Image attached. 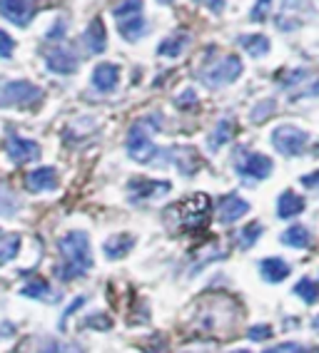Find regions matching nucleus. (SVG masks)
Wrapping results in <instances>:
<instances>
[{"label":"nucleus","mask_w":319,"mask_h":353,"mask_svg":"<svg viewBox=\"0 0 319 353\" xmlns=\"http://www.w3.org/2000/svg\"><path fill=\"white\" fill-rule=\"evenodd\" d=\"M242 60L237 55H224L220 63H215L212 68L202 70V75H200V80L207 85L210 90H218V88H224V85H232V82L240 80V75H242Z\"/></svg>","instance_id":"obj_6"},{"label":"nucleus","mask_w":319,"mask_h":353,"mask_svg":"<svg viewBox=\"0 0 319 353\" xmlns=\"http://www.w3.org/2000/svg\"><path fill=\"white\" fill-rule=\"evenodd\" d=\"M0 336H3V334H0Z\"/></svg>","instance_id":"obj_46"},{"label":"nucleus","mask_w":319,"mask_h":353,"mask_svg":"<svg viewBox=\"0 0 319 353\" xmlns=\"http://www.w3.org/2000/svg\"><path fill=\"white\" fill-rule=\"evenodd\" d=\"M190 43H192L190 32H187V30H177V32H173V35H167V38L157 45V55L175 60V57H180L182 52L187 50V45H190Z\"/></svg>","instance_id":"obj_19"},{"label":"nucleus","mask_w":319,"mask_h":353,"mask_svg":"<svg viewBox=\"0 0 319 353\" xmlns=\"http://www.w3.org/2000/svg\"><path fill=\"white\" fill-rule=\"evenodd\" d=\"M232 164H235L237 174L247 179V182H262V179L272 176V172H275L272 157L262 154V152H249L247 147H237Z\"/></svg>","instance_id":"obj_4"},{"label":"nucleus","mask_w":319,"mask_h":353,"mask_svg":"<svg viewBox=\"0 0 319 353\" xmlns=\"http://www.w3.org/2000/svg\"><path fill=\"white\" fill-rule=\"evenodd\" d=\"M300 184H302V187H307L309 192H317V194H319V170L312 172V174H302Z\"/></svg>","instance_id":"obj_40"},{"label":"nucleus","mask_w":319,"mask_h":353,"mask_svg":"<svg viewBox=\"0 0 319 353\" xmlns=\"http://www.w3.org/2000/svg\"><path fill=\"white\" fill-rule=\"evenodd\" d=\"M307 77H309V72H307L304 68L292 70V72H287V77L282 80V88H297V85H300V82H304Z\"/></svg>","instance_id":"obj_38"},{"label":"nucleus","mask_w":319,"mask_h":353,"mask_svg":"<svg viewBox=\"0 0 319 353\" xmlns=\"http://www.w3.org/2000/svg\"><path fill=\"white\" fill-rule=\"evenodd\" d=\"M272 3H275V0H257L255 6H252V10H249V20H252V23H264L269 10H272Z\"/></svg>","instance_id":"obj_34"},{"label":"nucleus","mask_w":319,"mask_h":353,"mask_svg":"<svg viewBox=\"0 0 319 353\" xmlns=\"http://www.w3.org/2000/svg\"><path fill=\"white\" fill-rule=\"evenodd\" d=\"M6 154L8 159L13 164H28V162H35L40 159L43 150L35 139H28V137H20L18 132H8V139H6Z\"/></svg>","instance_id":"obj_8"},{"label":"nucleus","mask_w":319,"mask_h":353,"mask_svg":"<svg viewBox=\"0 0 319 353\" xmlns=\"http://www.w3.org/2000/svg\"><path fill=\"white\" fill-rule=\"evenodd\" d=\"M232 137H235V117H222V120L218 122V127L212 130L210 137H207V147H210L212 152H218L220 147L227 145Z\"/></svg>","instance_id":"obj_23"},{"label":"nucleus","mask_w":319,"mask_h":353,"mask_svg":"<svg viewBox=\"0 0 319 353\" xmlns=\"http://www.w3.org/2000/svg\"><path fill=\"white\" fill-rule=\"evenodd\" d=\"M162 154L165 157L160 159V162H165V164H173V167H177L180 172L185 176H192L195 172L200 170V154L192 147L187 145H175V147H167V150H162Z\"/></svg>","instance_id":"obj_12"},{"label":"nucleus","mask_w":319,"mask_h":353,"mask_svg":"<svg viewBox=\"0 0 319 353\" xmlns=\"http://www.w3.org/2000/svg\"><path fill=\"white\" fill-rule=\"evenodd\" d=\"M117 23V30H120L122 40H128V43H137L140 38L147 35V20L145 15H133V18H125V20H115Z\"/></svg>","instance_id":"obj_21"},{"label":"nucleus","mask_w":319,"mask_h":353,"mask_svg":"<svg viewBox=\"0 0 319 353\" xmlns=\"http://www.w3.org/2000/svg\"><path fill=\"white\" fill-rule=\"evenodd\" d=\"M260 274L264 281H269V284H280V281H284V279L292 274V266L280 256H269V259H262L260 261Z\"/></svg>","instance_id":"obj_18"},{"label":"nucleus","mask_w":319,"mask_h":353,"mask_svg":"<svg viewBox=\"0 0 319 353\" xmlns=\"http://www.w3.org/2000/svg\"><path fill=\"white\" fill-rule=\"evenodd\" d=\"M142 8H145V0H120L113 8V18L125 20V18H133V15H142Z\"/></svg>","instance_id":"obj_27"},{"label":"nucleus","mask_w":319,"mask_h":353,"mask_svg":"<svg viewBox=\"0 0 319 353\" xmlns=\"http://www.w3.org/2000/svg\"><path fill=\"white\" fill-rule=\"evenodd\" d=\"M210 207H212L210 196L197 192V194H192L190 199L180 202L177 207L173 209V214L177 216V221L182 227L195 232V229H202L204 224H207V219H210Z\"/></svg>","instance_id":"obj_5"},{"label":"nucleus","mask_w":319,"mask_h":353,"mask_svg":"<svg viewBox=\"0 0 319 353\" xmlns=\"http://www.w3.org/2000/svg\"><path fill=\"white\" fill-rule=\"evenodd\" d=\"M85 301H88V299H85V296H77L75 301H72L70 306H68V309H65L63 319H60V326H65V321H68V319H70V316L75 314V309H80V306H83Z\"/></svg>","instance_id":"obj_41"},{"label":"nucleus","mask_w":319,"mask_h":353,"mask_svg":"<svg viewBox=\"0 0 319 353\" xmlns=\"http://www.w3.org/2000/svg\"><path fill=\"white\" fill-rule=\"evenodd\" d=\"M135 246V236L133 234H113L110 239H105V244H102V252H105V259L108 261H117V259H125L130 252H133Z\"/></svg>","instance_id":"obj_17"},{"label":"nucleus","mask_w":319,"mask_h":353,"mask_svg":"<svg viewBox=\"0 0 319 353\" xmlns=\"http://www.w3.org/2000/svg\"><path fill=\"white\" fill-rule=\"evenodd\" d=\"M294 294H297V296H300L304 303L319 301V286H317V281H312L309 276L300 279V281L294 284Z\"/></svg>","instance_id":"obj_28"},{"label":"nucleus","mask_w":319,"mask_h":353,"mask_svg":"<svg viewBox=\"0 0 319 353\" xmlns=\"http://www.w3.org/2000/svg\"><path fill=\"white\" fill-rule=\"evenodd\" d=\"M272 147L284 157H300L309 145V134L297 125H280L272 130Z\"/></svg>","instance_id":"obj_7"},{"label":"nucleus","mask_w":319,"mask_h":353,"mask_svg":"<svg viewBox=\"0 0 319 353\" xmlns=\"http://www.w3.org/2000/svg\"><path fill=\"white\" fill-rule=\"evenodd\" d=\"M83 326L95 328V331H108V328L113 326V321H110V319L102 314V311H97V314H93V316H88V319H85Z\"/></svg>","instance_id":"obj_35"},{"label":"nucleus","mask_w":319,"mask_h":353,"mask_svg":"<svg viewBox=\"0 0 319 353\" xmlns=\"http://www.w3.org/2000/svg\"><path fill=\"white\" fill-rule=\"evenodd\" d=\"M249 209L252 207H249L247 199H242L237 192H230V194H224L222 199H220L218 219L222 221V224H235V221H240L244 214H249Z\"/></svg>","instance_id":"obj_13"},{"label":"nucleus","mask_w":319,"mask_h":353,"mask_svg":"<svg viewBox=\"0 0 319 353\" xmlns=\"http://www.w3.org/2000/svg\"><path fill=\"white\" fill-rule=\"evenodd\" d=\"M90 82H93V88H95L97 92H102V95L115 92L117 85H120V65L97 63L95 68H93V77H90Z\"/></svg>","instance_id":"obj_14"},{"label":"nucleus","mask_w":319,"mask_h":353,"mask_svg":"<svg viewBox=\"0 0 319 353\" xmlns=\"http://www.w3.org/2000/svg\"><path fill=\"white\" fill-rule=\"evenodd\" d=\"M240 48H242L247 55L252 57H264L269 50H272V43H269L267 35H262V32H249V35H240L237 38Z\"/></svg>","instance_id":"obj_22"},{"label":"nucleus","mask_w":319,"mask_h":353,"mask_svg":"<svg viewBox=\"0 0 319 353\" xmlns=\"http://www.w3.org/2000/svg\"><path fill=\"white\" fill-rule=\"evenodd\" d=\"M20 254V234H6L0 232V266L13 261Z\"/></svg>","instance_id":"obj_26"},{"label":"nucleus","mask_w":319,"mask_h":353,"mask_svg":"<svg viewBox=\"0 0 319 353\" xmlns=\"http://www.w3.org/2000/svg\"><path fill=\"white\" fill-rule=\"evenodd\" d=\"M45 68L55 75H75L80 68V57L68 48V45H55L45 52Z\"/></svg>","instance_id":"obj_11"},{"label":"nucleus","mask_w":319,"mask_h":353,"mask_svg":"<svg viewBox=\"0 0 319 353\" xmlns=\"http://www.w3.org/2000/svg\"><path fill=\"white\" fill-rule=\"evenodd\" d=\"M173 190V184L165 179H153V176H133L128 182V196L133 202H142V199H153V196H162Z\"/></svg>","instance_id":"obj_10"},{"label":"nucleus","mask_w":319,"mask_h":353,"mask_svg":"<svg viewBox=\"0 0 319 353\" xmlns=\"http://www.w3.org/2000/svg\"><path fill=\"white\" fill-rule=\"evenodd\" d=\"M157 3H162V6H173L175 0H157Z\"/></svg>","instance_id":"obj_43"},{"label":"nucleus","mask_w":319,"mask_h":353,"mask_svg":"<svg viewBox=\"0 0 319 353\" xmlns=\"http://www.w3.org/2000/svg\"><path fill=\"white\" fill-rule=\"evenodd\" d=\"M38 0H0V18L15 28H28L38 13Z\"/></svg>","instance_id":"obj_9"},{"label":"nucleus","mask_w":319,"mask_h":353,"mask_svg":"<svg viewBox=\"0 0 319 353\" xmlns=\"http://www.w3.org/2000/svg\"><path fill=\"white\" fill-rule=\"evenodd\" d=\"M26 187L32 194H43V192H52L60 187V176L55 167H38L26 174Z\"/></svg>","instance_id":"obj_15"},{"label":"nucleus","mask_w":319,"mask_h":353,"mask_svg":"<svg viewBox=\"0 0 319 353\" xmlns=\"http://www.w3.org/2000/svg\"><path fill=\"white\" fill-rule=\"evenodd\" d=\"M20 212V199L18 194L13 192V187L6 182V179H0V216H15Z\"/></svg>","instance_id":"obj_25"},{"label":"nucleus","mask_w":319,"mask_h":353,"mask_svg":"<svg viewBox=\"0 0 319 353\" xmlns=\"http://www.w3.org/2000/svg\"><path fill=\"white\" fill-rule=\"evenodd\" d=\"M20 294L28 296V299H48V294H50V284H48L45 279H32L30 284L20 291Z\"/></svg>","instance_id":"obj_32"},{"label":"nucleus","mask_w":319,"mask_h":353,"mask_svg":"<svg viewBox=\"0 0 319 353\" xmlns=\"http://www.w3.org/2000/svg\"><path fill=\"white\" fill-rule=\"evenodd\" d=\"M162 125V117L160 112L145 114L140 120H135L128 130V137H125V150H128L130 159L140 164H150L160 159V147H155L153 134Z\"/></svg>","instance_id":"obj_2"},{"label":"nucleus","mask_w":319,"mask_h":353,"mask_svg":"<svg viewBox=\"0 0 319 353\" xmlns=\"http://www.w3.org/2000/svg\"><path fill=\"white\" fill-rule=\"evenodd\" d=\"M235 353H249V351H235Z\"/></svg>","instance_id":"obj_45"},{"label":"nucleus","mask_w":319,"mask_h":353,"mask_svg":"<svg viewBox=\"0 0 319 353\" xmlns=\"http://www.w3.org/2000/svg\"><path fill=\"white\" fill-rule=\"evenodd\" d=\"M262 232H264V229H262L260 221H249L247 227H244L242 232H240V249H242V252L252 249V246L257 244V239H260Z\"/></svg>","instance_id":"obj_29"},{"label":"nucleus","mask_w":319,"mask_h":353,"mask_svg":"<svg viewBox=\"0 0 319 353\" xmlns=\"http://www.w3.org/2000/svg\"><path fill=\"white\" fill-rule=\"evenodd\" d=\"M280 241L284 246H292V249H307V246H312V232L302 224H292L289 229L282 232Z\"/></svg>","instance_id":"obj_24"},{"label":"nucleus","mask_w":319,"mask_h":353,"mask_svg":"<svg viewBox=\"0 0 319 353\" xmlns=\"http://www.w3.org/2000/svg\"><path fill=\"white\" fill-rule=\"evenodd\" d=\"M58 254H60V264L55 269V274L63 281L80 279L93 269V244H90L88 234L80 232V229H72V232L60 236Z\"/></svg>","instance_id":"obj_1"},{"label":"nucleus","mask_w":319,"mask_h":353,"mask_svg":"<svg viewBox=\"0 0 319 353\" xmlns=\"http://www.w3.org/2000/svg\"><path fill=\"white\" fill-rule=\"evenodd\" d=\"M38 353H83L75 343H60L55 339H45L43 346L38 348Z\"/></svg>","instance_id":"obj_33"},{"label":"nucleus","mask_w":319,"mask_h":353,"mask_svg":"<svg viewBox=\"0 0 319 353\" xmlns=\"http://www.w3.org/2000/svg\"><path fill=\"white\" fill-rule=\"evenodd\" d=\"M45 92L30 80H0V108L30 110L43 102Z\"/></svg>","instance_id":"obj_3"},{"label":"nucleus","mask_w":319,"mask_h":353,"mask_svg":"<svg viewBox=\"0 0 319 353\" xmlns=\"http://www.w3.org/2000/svg\"><path fill=\"white\" fill-rule=\"evenodd\" d=\"M304 207H307L304 196L292 190H284L280 194V199H277V216L280 219H294V216H300L304 212Z\"/></svg>","instance_id":"obj_20"},{"label":"nucleus","mask_w":319,"mask_h":353,"mask_svg":"<svg viewBox=\"0 0 319 353\" xmlns=\"http://www.w3.org/2000/svg\"><path fill=\"white\" fill-rule=\"evenodd\" d=\"M83 45L90 55H102V52H105V48H108V30H105L102 18L90 20V26L85 28Z\"/></svg>","instance_id":"obj_16"},{"label":"nucleus","mask_w":319,"mask_h":353,"mask_svg":"<svg viewBox=\"0 0 319 353\" xmlns=\"http://www.w3.org/2000/svg\"><path fill=\"white\" fill-rule=\"evenodd\" d=\"M272 336V326L269 323H257V326H249L247 331V339L249 341H264Z\"/></svg>","instance_id":"obj_37"},{"label":"nucleus","mask_w":319,"mask_h":353,"mask_svg":"<svg viewBox=\"0 0 319 353\" xmlns=\"http://www.w3.org/2000/svg\"><path fill=\"white\" fill-rule=\"evenodd\" d=\"M175 105H177L180 110H190L197 105V95H195V90H182L177 97H175Z\"/></svg>","instance_id":"obj_36"},{"label":"nucleus","mask_w":319,"mask_h":353,"mask_svg":"<svg viewBox=\"0 0 319 353\" xmlns=\"http://www.w3.org/2000/svg\"><path fill=\"white\" fill-rule=\"evenodd\" d=\"M13 50H15V40L10 38L6 30H0V57H3V60L13 57Z\"/></svg>","instance_id":"obj_39"},{"label":"nucleus","mask_w":319,"mask_h":353,"mask_svg":"<svg viewBox=\"0 0 319 353\" xmlns=\"http://www.w3.org/2000/svg\"><path fill=\"white\" fill-rule=\"evenodd\" d=\"M312 326H314V328H317V331H319V316H314V321H312Z\"/></svg>","instance_id":"obj_44"},{"label":"nucleus","mask_w":319,"mask_h":353,"mask_svg":"<svg viewBox=\"0 0 319 353\" xmlns=\"http://www.w3.org/2000/svg\"><path fill=\"white\" fill-rule=\"evenodd\" d=\"M65 35H68V20L60 15V18H55V23L48 28V32H45V40H48V43H55V45H63Z\"/></svg>","instance_id":"obj_31"},{"label":"nucleus","mask_w":319,"mask_h":353,"mask_svg":"<svg viewBox=\"0 0 319 353\" xmlns=\"http://www.w3.org/2000/svg\"><path fill=\"white\" fill-rule=\"evenodd\" d=\"M277 110V102L275 100H262L260 105H255L252 108V112H249V120L255 122V125H262V122L267 120V117H272V112Z\"/></svg>","instance_id":"obj_30"},{"label":"nucleus","mask_w":319,"mask_h":353,"mask_svg":"<svg viewBox=\"0 0 319 353\" xmlns=\"http://www.w3.org/2000/svg\"><path fill=\"white\" fill-rule=\"evenodd\" d=\"M195 3H204L215 15H220L224 10V0H195Z\"/></svg>","instance_id":"obj_42"}]
</instances>
